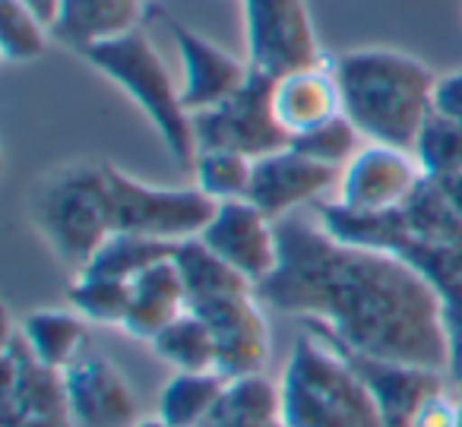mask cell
Segmentation results:
<instances>
[{
  "instance_id": "6da1fadb",
  "label": "cell",
  "mask_w": 462,
  "mask_h": 427,
  "mask_svg": "<svg viewBox=\"0 0 462 427\" xmlns=\"http://www.w3.org/2000/svg\"><path fill=\"white\" fill-rule=\"evenodd\" d=\"M257 294L310 320L346 355L447 370L440 288L402 256L348 244L320 222H279V266Z\"/></svg>"
},
{
  "instance_id": "7a4b0ae2",
  "label": "cell",
  "mask_w": 462,
  "mask_h": 427,
  "mask_svg": "<svg viewBox=\"0 0 462 427\" xmlns=\"http://www.w3.org/2000/svg\"><path fill=\"white\" fill-rule=\"evenodd\" d=\"M342 111L365 143L411 149L434 115L437 73L399 48H352L333 60Z\"/></svg>"
},
{
  "instance_id": "3957f363",
  "label": "cell",
  "mask_w": 462,
  "mask_h": 427,
  "mask_svg": "<svg viewBox=\"0 0 462 427\" xmlns=\"http://www.w3.org/2000/svg\"><path fill=\"white\" fill-rule=\"evenodd\" d=\"M187 285V307L209 323L218 345V374L228 380L263 374L270 361V326L257 285L222 263L199 241H187L174 254Z\"/></svg>"
},
{
  "instance_id": "277c9868",
  "label": "cell",
  "mask_w": 462,
  "mask_h": 427,
  "mask_svg": "<svg viewBox=\"0 0 462 427\" xmlns=\"http://www.w3.org/2000/svg\"><path fill=\"white\" fill-rule=\"evenodd\" d=\"M279 421L285 427H386L361 370L323 332L291 345L279 380Z\"/></svg>"
},
{
  "instance_id": "5b68a950",
  "label": "cell",
  "mask_w": 462,
  "mask_h": 427,
  "mask_svg": "<svg viewBox=\"0 0 462 427\" xmlns=\"http://www.w3.org/2000/svg\"><path fill=\"white\" fill-rule=\"evenodd\" d=\"M83 60L105 79H111L143 111V117L155 127L168 155L178 165H193L197 159L193 115L180 98V83L171 77L168 64L143 29L86 48Z\"/></svg>"
},
{
  "instance_id": "8992f818",
  "label": "cell",
  "mask_w": 462,
  "mask_h": 427,
  "mask_svg": "<svg viewBox=\"0 0 462 427\" xmlns=\"http://www.w3.org/2000/svg\"><path fill=\"white\" fill-rule=\"evenodd\" d=\"M32 225L73 273L89 266L105 241L115 235V203H111L108 165L54 168L32 193Z\"/></svg>"
},
{
  "instance_id": "52a82bcc",
  "label": "cell",
  "mask_w": 462,
  "mask_h": 427,
  "mask_svg": "<svg viewBox=\"0 0 462 427\" xmlns=\"http://www.w3.org/2000/svg\"><path fill=\"white\" fill-rule=\"evenodd\" d=\"M111 203H115V231L143 235L162 244L197 241L216 206L199 187H162L146 184L121 168L108 165Z\"/></svg>"
},
{
  "instance_id": "ba28073f",
  "label": "cell",
  "mask_w": 462,
  "mask_h": 427,
  "mask_svg": "<svg viewBox=\"0 0 462 427\" xmlns=\"http://www.w3.org/2000/svg\"><path fill=\"white\" fill-rule=\"evenodd\" d=\"M245 58L251 70L279 79L323 60L308 0H241Z\"/></svg>"
},
{
  "instance_id": "9c48e42d",
  "label": "cell",
  "mask_w": 462,
  "mask_h": 427,
  "mask_svg": "<svg viewBox=\"0 0 462 427\" xmlns=\"http://www.w3.org/2000/svg\"><path fill=\"white\" fill-rule=\"evenodd\" d=\"M193 130L197 149H235L251 159H263L291 143L273 115V79L257 70H251V79L228 102L193 117Z\"/></svg>"
},
{
  "instance_id": "30bf717a",
  "label": "cell",
  "mask_w": 462,
  "mask_h": 427,
  "mask_svg": "<svg viewBox=\"0 0 462 427\" xmlns=\"http://www.w3.org/2000/svg\"><path fill=\"white\" fill-rule=\"evenodd\" d=\"M424 184V172L411 149L365 143L339 172L336 206L352 216H386L409 203Z\"/></svg>"
},
{
  "instance_id": "8fae6325",
  "label": "cell",
  "mask_w": 462,
  "mask_h": 427,
  "mask_svg": "<svg viewBox=\"0 0 462 427\" xmlns=\"http://www.w3.org/2000/svg\"><path fill=\"white\" fill-rule=\"evenodd\" d=\"M197 241L257 288L279 266V222H273L251 200L218 203Z\"/></svg>"
},
{
  "instance_id": "7c38bea8",
  "label": "cell",
  "mask_w": 462,
  "mask_h": 427,
  "mask_svg": "<svg viewBox=\"0 0 462 427\" xmlns=\"http://www.w3.org/2000/svg\"><path fill=\"white\" fill-rule=\"evenodd\" d=\"M165 26L180 58V98L193 117L228 102L251 79L247 58L225 51L222 45L178 20H168Z\"/></svg>"
},
{
  "instance_id": "4fadbf2b",
  "label": "cell",
  "mask_w": 462,
  "mask_h": 427,
  "mask_svg": "<svg viewBox=\"0 0 462 427\" xmlns=\"http://www.w3.org/2000/svg\"><path fill=\"white\" fill-rule=\"evenodd\" d=\"M339 184V172L320 162L308 159L295 146H285L254 162L251 200L257 209H263L273 222L291 218L301 206H310Z\"/></svg>"
},
{
  "instance_id": "5bb4252c",
  "label": "cell",
  "mask_w": 462,
  "mask_h": 427,
  "mask_svg": "<svg viewBox=\"0 0 462 427\" xmlns=\"http://www.w3.org/2000/svg\"><path fill=\"white\" fill-rule=\"evenodd\" d=\"M64 395L73 427H134L140 421L130 383L108 357L92 351L64 370Z\"/></svg>"
},
{
  "instance_id": "9a60e30c",
  "label": "cell",
  "mask_w": 462,
  "mask_h": 427,
  "mask_svg": "<svg viewBox=\"0 0 462 427\" xmlns=\"http://www.w3.org/2000/svg\"><path fill=\"white\" fill-rule=\"evenodd\" d=\"M273 115L289 140H298L333 117L346 115L336 67L320 60L314 67H301L273 79Z\"/></svg>"
},
{
  "instance_id": "2e32d148",
  "label": "cell",
  "mask_w": 462,
  "mask_h": 427,
  "mask_svg": "<svg viewBox=\"0 0 462 427\" xmlns=\"http://www.w3.org/2000/svg\"><path fill=\"white\" fill-rule=\"evenodd\" d=\"M355 367L371 386L380 412H383L386 427H411L418 408L443 389L440 374L443 370L415 367V364H396V361H374V357H355Z\"/></svg>"
},
{
  "instance_id": "e0dca14e",
  "label": "cell",
  "mask_w": 462,
  "mask_h": 427,
  "mask_svg": "<svg viewBox=\"0 0 462 427\" xmlns=\"http://www.w3.org/2000/svg\"><path fill=\"white\" fill-rule=\"evenodd\" d=\"M178 254V250H174ZM187 311V285L174 256L149 266L130 282V307L121 330L130 339L152 342L171 320Z\"/></svg>"
},
{
  "instance_id": "ac0fdd59",
  "label": "cell",
  "mask_w": 462,
  "mask_h": 427,
  "mask_svg": "<svg viewBox=\"0 0 462 427\" xmlns=\"http://www.w3.org/2000/svg\"><path fill=\"white\" fill-rule=\"evenodd\" d=\"M146 4L149 0H60L54 39L83 54L98 42L140 29Z\"/></svg>"
},
{
  "instance_id": "d6986e66",
  "label": "cell",
  "mask_w": 462,
  "mask_h": 427,
  "mask_svg": "<svg viewBox=\"0 0 462 427\" xmlns=\"http://www.w3.org/2000/svg\"><path fill=\"white\" fill-rule=\"evenodd\" d=\"M20 336L45 367L64 374L70 364L86 355L89 345V323L77 311H60V307H39L26 313L20 323Z\"/></svg>"
},
{
  "instance_id": "ffe728a7",
  "label": "cell",
  "mask_w": 462,
  "mask_h": 427,
  "mask_svg": "<svg viewBox=\"0 0 462 427\" xmlns=\"http://www.w3.org/2000/svg\"><path fill=\"white\" fill-rule=\"evenodd\" d=\"M231 380L218 370L171 374L159 395V418L168 427H209L228 395Z\"/></svg>"
},
{
  "instance_id": "44dd1931",
  "label": "cell",
  "mask_w": 462,
  "mask_h": 427,
  "mask_svg": "<svg viewBox=\"0 0 462 427\" xmlns=\"http://www.w3.org/2000/svg\"><path fill=\"white\" fill-rule=\"evenodd\" d=\"M159 361H165L174 374H203V370H218V345L212 336L209 323L199 313L187 307L178 320L165 326L159 336L149 342Z\"/></svg>"
},
{
  "instance_id": "7402d4cb",
  "label": "cell",
  "mask_w": 462,
  "mask_h": 427,
  "mask_svg": "<svg viewBox=\"0 0 462 427\" xmlns=\"http://www.w3.org/2000/svg\"><path fill=\"white\" fill-rule=\"evenodd\" d=\"M254 162L251 155L235 153V149H197L193 159V187L206 193L212 203H231V200H247L254 178Z\"/></svg>"
},
{
  "instance_id": "603a6c76",
  "label": "cell",
  "mask_w": 462,
  "mask_h": 427,
  "mask_svg": "<svg viewBox=\"0 0 462 427\" xmlns=\"http://www.w3.org/2000/svg\"><path fill=\"white\" fill-rule=\"evenodd\" d=\"M178 247H174V244L152 241V237H143V235L115 231V235L98 247V254L89 260L86 273H98V275H111V279L134 282L136 275L146 273L149 266H155V263L174 256V250ZM79 273H83V269H79Z\"/></svg>"
},
{
  "instance_id": "cb8c5ba5",
  "label": "cell",
  "mask_w": 462,
  "mask_h": 427,
  "mask_svg": "<svg viewBox=\"0 0 462 427\" xmlns=\"http://www.w3.org/2000/svg\"><path fill=\"white\" fill-rule=\"evenodd\" d=\"M67 301L86 323L117 326L121 330L130 307V282L83 269V273L73 275L70 288H67Z\"/></svg>"
},
{
  "instance_id": "d4e9b609",
  "label": "cell",
  "mask_w": 462,
  "mask_h": 427,
  "mask_svg": "<svg viewBox=\"0 0 462 427\" xmlns=\"http://www.w3.org/2000/svg\"><path fill=\"white\" fill-rule=\"evenodd\" d=\"M411 155L421 165L424 178L447 184V181L462 178V124L449 121L443 115H430L428 124L418 134Z\"/></svg>"
},
{
  "instance_id": "484cf974",
  "label": "cell",
  "mask_w": 462,
  "mask_h": 427,
  "mask_svg": "<svg viewBox=\"0 0 462 427\" xmlns=\"http://www.w3.org/2000/svg\"><path fill=\"white\" fill-rule=\"evenodd\" d=\"M54 29L23 0H0V54L7 64H32L48 51Z\"/></svg>"
},
{
  "instance_id": "4316f807",
  "label": "cell",
  "mask_w": 462,
  "mask_h": 427,
  "mask_svg": "<svg viewBox=\"0 0 462 427\" xmlns=\"http://www.w3.org/2000/svg\"><path fill=\"white\" fill-rule=\"evenodd\" d=\"M289 146H295L298 153L320 162V165H329V168H336V172H342V168L358 155V149L365 146V136L358 134V127H355L346 115H339L323 124V127L291 140Z\"/></svg>"
},
{
  "instance_id": "83f0119b",
  "label": "cell",
  "mask_w": 462,
  "mask_h": 427,
  "mask_svg": "<svg viewBox=\"0 0 462 427\" xmlns=\"http://www.w3.org/2000/svg\"><path fill=\"white\" fill-rule=\"evenodd\" d=\"M443 336H447V370L462 383V288L443 294Z\"/></svg>"
},
{
  "instance_id": "f1b7e54d",
  "label": "cell",
  "mask_w": 462,
  "mask_h": 427,
  "mask_svg": "<svg viewBox=\"0 0 462 427\" xmlns=\"http://www.w3.org/2000/svg\"><path fill=\"white\" fill-rule=\"evenodd\" d=\"M434 111L449 121L462 124V67L437 77L434 86Z\"/></svg>"
},
{
  "instance_id": "f546056e",
  "label": "cell",
  "mask_w": 462,
  "mask_h": 427,
  "mask_svg": "<svg viewBox=\"0 0 462 427\" xmlns=\"http://www.w3.org/2000/svg\"><path fill=\"white\" fill-rule=\"evenodd\" d=\"M456 412H459V402H453L447 393H437L418 408L411 427H456Z\"/></svg>"
},
{
  "instance_id": "4dcf8cb0",
  "label": "cell",
  "mask_w": 462,
  "mask_h": 427,
  "mask_svg": "<svg viewBox=\"0 0 462 427\" xmlns=\"http://www.w3.org/2000/svg\"><path fill=\"white\" fill-rule=\"evenodd\" d=\"M32 14H39L42 20L48 23V26L54 29V23H58V14H60V0H23Z\"/></svg>"
},
{
  "instance_id": "1f68e13d",
  "label": "cell",
  "mask_w": 462,
  "mask_h": 427,
  "mask_svg": "<svg viewBox=\"0 0 462 427\" xmlns=\"http://www.w3.org/2000/svg\"><path fill=\"white\" fill-rule=\"evenodd\" d=\"M134 427H168V424H165V421L159 418V414H155V418H140V421H136Z\"/></svg>"
},
{
  "instance_id": "d6a6232c",
  "label": "cell",
  "mask_w": 462,
  "mask_h": 427,
  "mask_svg": "<svg viewBox=\"0 0 462 427\" xmlns=\"http://www.w3.org/2000/svg\"><path fill=\"white\" fill-rule=\"evenodd\" d=\"M456 427H462V402H459V412H456Z\"/></svg>"
},
{
  "instance_id": "836d02e7",
  "label": "cell",
  "mask_w": 462,
  "mask_h": 427,
  "mask_svg": "<svg viewBox=\"0 0 462 427\" xmlns=\"http://www.w3.org/2000/svg\"><path fill=\"white\" fill-rule=\"evenodd\" d=\"M270 427H285V424H282V421H276V424H270Z\"/></svg>"
}]
</instances>
